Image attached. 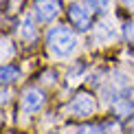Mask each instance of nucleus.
<instances>
[{
    "label": "nucleus",
    "instance_id": "1",
    "mask_svg": "<svg viewBox=\"0 0 134 134\" xmlns=\"http://www.w3.org/2000/svg\"><path fill=\"white\" fill-rule=\"evenodd\" d=\"M46 44H48V48H51L53 55H57V57H68V55H72L75 48H77V35H75L72 29H68V26L57 24V26H53V29L46 33Z\"/></svg>",
    "mask_w": 134,
    "mask_h": 134
},
{
    "label": "nucleus",
    "instance_id": "2",
    "mask_svg": "<svg viewBox=\"0 0 134 134\" xmlns=\"http://www.w3.org/2000/svg\"><path fill=\"white\" fill-rule=\"evenodd\" d=\"M94 108H97V101H94L92 94L88 92H79L72 97V101L68 103V112L72 116H79V119H83V116H90L94 112Z\"/></svg>",
    "mask_w": 134,
    "mask_h": 134
},
{
    "label": "nucleus",
    "instance_id": "3",
    "mask_svg": "<svg viewBox=\"0 0 134 134\" xmlns=\"http://www.w3.org/2000/svg\"><path fill=\"white\" fill-rule=\"evenodd\" d=\"M46 103V94L42 88H26L22 92V110L26 114H33L37 110H42V105Z\"/></svg>",
    "mask_w": 134,
    "mask_h": 134
},
{
    "label": "nucleus",
    "instance_id": "4",
    "mask_svg": "<svg viewBox=\"0 0 134 134\" xmlns=\"http://www.w3.org/2000/svg\"><path fill=\"white\" fill-rule=\"evenodd\" d=\"M68 15H70V22H72L79 31H88V29H90V24H92V13H90V9H88L86 4L72 2L70 9H68Z\"/></svg>",
    "mask_w": 134,
    "mask_h": 134
},
{
    "label": "nucleus",
    "instance_id": "5",
    "mask_svg": "<svg viewBox=\"0 0 134 134\" xmlns=\"http://www.w3.org/2000/svg\"><path fill=\"white\" fill-rule=\"evenodd\" d=\"M59 9H62L59 0H35V9L33 11H35V20L46 24L59 13Z\"/></svg>",
    "mask_w": 134,
    "mask_h": 134
},
{
    "label": "nucleus",
    "instance_id": "6",
    "mask_svg": "<svg viewBox=\"0 0 134 134\" xmlns=\"http://www.w3.org/2000/svg\"><path fill=\"white\" fill-rule=\"evenodd\" d=\"M114 35H116V31L108 24V22H99V24L94 26L92 40H94V42H99V44H105V42H110V40H112Z\"/></svg>",
    "mask_w": 134,
    "mask_h": 134
},
{
    "label": "nucleus",
    "instance_id": "7",
    "mask_svg": "<svg viewBox=\"0 0 134 134\" xmlns=\"http://www.w3.org/2000/svg\"><path fill=\"white\" fill-rule=\"evenodd\" d=\"M112 110H114L116 116H127V114H132V112H134V99H132V97H121L119 101L112 103Z\"/></svg>",
    "mask_w": 134,
    "mask_h": 134
},
{
    "label": "nucleus",
    "instance_id": "8",
    "mask_svg": "<svg viewBox=\"0 0 134 134\" xmlns=\"http://www.w3.org/2000/svg\"><path fill=\"white\" fill-rule=\"evenodd\" d=\"M22 37L24 40H29V42H33L35 40V26H33V18L31 15H24V20H22Z\"/></svg>",
    "mask_w": 134,
    "mask_h": 134
},
{
    "label": "nucleus",
    "instance_id": "9",
    "mask_svg": "<svg viewBox=\"0 0 134 134\" xmlns=\"http://www.w3.org/2000/svg\"><path fill=\"white\" fill-rule=\"evenodd\" d=\"M0 77H2V83H9V81H15L20 77V70L15 68L13 64H4L2 70H0Z\"/></svg>",
    "mask_w": 134,
    "mask_h": 134
},
{
    "label": "nucleus",
    "instance_id": "10",
    "mask_svg": "<svg viewBox=\"0 0 134 134\" xmlns=\"http://www.w3.org/2000/svg\"><path fill=\"white\" fill-rule=\"evenodd\" d=\"M105 125H81L77 130H72V134H105Z\"/></svg>",
    "mask_w": 134,
    "mask_h": 134
},
{
    "label": "nucleus",
    "instance_id": "11",
    "mask_svg": "<svg viewBox=\"0 0 134 134\" xmlns=\"http://www.w3.org/2000/svg\"><path fill=\"white\" fill-rule=\"evenodd\" d=\"M86 2H88V7L94 9L97 13H105V9H108L110 0H86Z\"/></svg>",
    "mask_w": 134,
    "mask_h": 134
},
{
    "label": "nucleus",
    "instance_id": "12",
    "mask_svg": "<svg viewBox=\"0 0 134 134\" xmlns=\"http://www.w3.org/2000/svg\"><path fill=\"white\" fill-rule=\"evenodd\" d=\"M125 33H127V37L134 42V24H127V29H125Z\"/></svg>",
    "mask_w": 134,
    "mask_h": 134
},
{
    "label": "nucleus",
    "instance_id": "13",
    "mask_svg": "<svg viewBox=\"0 0 134 134\" xmlns=\"http://www.w3.org/2000/svg\"><path fill=\"white\" fill-rule=\"evenodd\" d=\"M123 4H125L130 11H134V0H123Z\"/></svg>",
    "mask_w": 134,
    "mask_h": 134
},
{
    "label": "nucleus",
    "instance_id": "14",
    "mask_svg": "<svg viewBox=\"0 0 134 134\" xmlns=\"http://www.w3.org/2000/svg\"><path fill=\"white\" fill-rule=\"evenodd\" d=\"M46 134H59V132H46Z\"/></svg>",
    "mask_w": 134,
    "mask_h": 134
}]
</instances>
